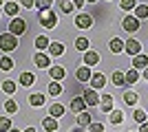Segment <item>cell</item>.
<instances>
[{"instance_id":"cell-4","label":"cell","mask_w":148,"mask_h":132,"mask_svg":"<svg viewBox=\"0 0 148 132\" xmlns=\"http://www.w3.org/2000/svg\"><path fill=\"white\" fill-rule=\"evenodd\" d=\"M124 51H126V53H128V55H139V53H142V42H139V40H128V42L124 44Z\"/></svg>"},{"instance_id":"cell-3","label":"cell","mask_w":148,"mask_h":132,"mask_svg":"<svg viewBox=\"0 0 148 132\" xmlns=\"http://www.w3.org/2000/svg\"><path fill=\"white\" fill-rule=\"evenodd\" d=\"M25 31H27V22H25V20L20 18V16H16V18H11V22H9V33L18 38V35H22V33H25Z\"/></svg>"},{"instance_id":"cell-48","label":"cell","mask_w":148,"mask_h":132,"mask_svg":"<svg viewBox=\"0 0 148 132\" xmlns=\"http://www.w3.org/2000/svg\"><path fill=\"white\" fill-rule=\"evenodd\" d=\"M88 2H95V0H88Z\"/></svg>"},{"instance_id":"cell-34","label":"cell","mask_w":148,"mask_h":132,"mask_svg":"<svg viewBox=\"0 0 148 132\" xmlns=\"http://www.w3.org/2000/svg\"><path fill=\"white\" fill-rule=\"evenodd\" d=\"M11 130V119L9 117H0V132H9Z\"/></svg>"},{"instance_id":"cell-42","label":"cell","mask_w":148,"mask_h":132,"mask_svg":"<svg viewBox=\"0 0 148 132\" xmlns=\"http://www.w3.org/2000/svg\"><path fill=\"white\" fill-rule=\"evenodd\" d=\"M84 2H86V0H73V5H75V7H84Z\"/></svg>"},{"instance_id":"cell-27","label":"cell","mask_w":148,"mask_h":132,"mask_svg":"<svg viewBox=\"0 0 148 132\" xmlns=\"http://www.w3.org/2000/svg\"><path fill=\"white\" fill-rule=\"evenodd\" d=\"M124 121V112L122 110H111V123L113 126H117V123H122Z\"/></svg>"},{"instance_id":"cell-12","label":"cell","mask_w":148,"mask_h":132,"mask_svg":"<svg viewBox=\"0 0 148 132\" xmlns=\"http://www.w3.org/2000/svg\"><path fill=\"white\" fill-rule=\"evenodd\" d=\"M91 68H88V66H80V68L75 70V77H77V82H88V79H91Z\"/></svg>"},{"instance_id":"cell-22","label":"cell","mask_w":148,"mask_h":132,"mask_svg":"<svg viewBox=\"0 0 148 132\" xmlns=\"http://www.w3.org/2000/svg\"><path fill=\"white\" fill-rule=\"evenodd\" d=\"M29 104L33 108H36V106H42V104H44V95L42 93H31L29 95Z\"/></svg>"},{"instance_id":"cell-37","label":"cell","mask_w":148,"mask_h":132,"mask_svg":"<svg viewBox=\"0 0 148 132\" xmlns=\"http://www.w3.org/2000/svg\"><path fill=\"white\" fill-rule=\"evenodd\" d=\"M119 7H122L124 11H128V9H135L137 2H135V0H119Z\"/></svg>"},{"instance_id":"cell-6","label":"cell","mask_w":148,"mask_h":132,"mask_svg":"<svg viewBox=\"0 0 148 132\" xmlns=\"http://www.w3.org/2000/svg\"><path fill=\"white\" fill-rule=\"evenodd\" d=\"M104 86H106L104 73H93V75H91V88H93V90H99V88H104Z\"/></svg>"},{"instance_id":"cell-19","label":"cell","mask_w":148,"mask_h":132,"mask_svg":"<svg viewBox=\"0 0 148 132\" xmlns=\"http://www.w3.org/2000/svg\"><path fill=\"white\" fill-rule=\"evenodd\" d=\"M62 114H64V106H62V104H51V108H49V117L58 119V117H62Z\"/></svg>"},{"instance_id":"cell-47","label":"cell","mask_w":148,"mask_h":132,"mask_svg":"<svg viewBox=\"0 0 148 132\" xmlns=\"http://www.w3.org/2000/svg\"><path fill=\"white\" fill-rule=\"evenodd\" d=\"M2 2H5V0H0V5H2Z\"/></svg>"},{"instance_id":"cell-23","label":"cell","mask_w":148,"mask_h":132,"mask_svg":"<svg viewBox=\"0 0 148 132\" xmlns=\"http://www.w3.org/2000/svg\"><path fill=\"white\" fill-rule=\"evenodd\" d=\"M137 99H139V95H137L135 90H126V93H124V101H126L128 106H135Z\"/></svg>"},{"instance_id":"cell-40","label":"cell","mask_w":148,"mask_h":132,"mask_svg":"<svg viewBox=\"0 0 148 132\" xmlns=\"http://www.w3.org/2000/svg\"><path fill=\"white\" fill-rule=\"evenodd\" d=\"M88 132H104V126H102V123H91V126H88Z\"/></svg>"},{"instance_id":"cell-21","label":"cell","mask_w":148,"mask_h":132,"mask_svg":"<svg viewBox=\"0 0 148 132\" xmlns=\"http://www.w3.org/2000/svg\"><path fill=\"white\" fill-rule=\"evenodd\" d=\"M108 49H111V53H122V51H124V40L113 38L111 44H108Z\"/></svg>"},{"instance_id":"cell-43","label":"cell","mask_w":148,"mask_h":132,"mask_svg":"<svg viewBox=\"0 0 148 132\" xmlns=\"http://www.w3.org/2000/svg\"><path fill=\"white\" fill-rule=\"evenodd\" d=\"M139 132H148V121H146V123H142V128H139Z\"/></svg>"},{"instance_id":"cell-44","label":"cell","mask_w":148,"mask_h":132,"mask_svg":"<svg viewBox=\"0 0 148 132\" xmlns=\"http://www.w3.org/2000/svg\"><path fill=\"white\" fill-rule=\"evenodd\" d=\"M144 77H146V79H148V66H146V68H144Z\"/></svg>"},{"instance_id":"cell-13","label":"cell","mask_w":148,"mask_h":132,"mask_svg":"<svg viewBox=\"0 0 148 132\" xmlns=\"http://www.w3.org/2000/svg\"><path fill=\"white\" fill-rule=\"evenodd\" d=\"M146 66H148V57L144 55V53H139V55H135V57H133V68H135V70L146 68Z\"/></svg>"},{"instance_id":"cell-2","label":"cell","mask_w":148,"mask_h":132,"mask_svg":"<svg viewBox=\"0 0 148 132\" xmlns=\"http://www.w3.org/2000/svg\"><path fill=\"white\" fill-rule=\"evenodd\" d=\"M38 22H40L44 29H53V26L58 24V16L53 13V9H44V11H40V16H38Z\"/></svg>"},{"instance_id":"cell-38","label":"cell","mask_w":148,"mask_h":132,"mask_svg":"<svg viewBox=\"0 0 148 132\" xmlns=\"http://www.w3.org/2000/svg\"><path fill=\"white\" fill-rule=\"evenodd\" d=\"M51 5H53V0H36V7L40 9V11H44V9H51Z\"/></svg>"},{"instance_id":"cell-1","label":"cell","mask_w":148,"mask_h":132,"mask_svg":"<svg viewBox=\"0 0 148 132\" xmlns=\"http://www.w3.org/2000/svg\"><path fill=\"white\" fill-rule=\"evenodd\" d=\"M18 49V38L11 35V33H0V51L5 53H11V51Z\"/></svg>"},{"instance_id":"cell-10","label":"cell","mask_w":148,"mask_h":132,"mask_svg":"<svg viewBox=\"0 0 148 132\" xmlns=\"http://www.w3.org/2000/svg\"><path fill=\"white\" fill-rule=\"evenodd\" d=\"M99 62V55L95 53V51H84V66H95V64Z\"/></svg>"},{"instance_id":"cell-15","label":"cell","mask_w":148,"mask_h":132,"mask_svg":"<svg viewBox=\"0 0 148 132\" xmlns=\"http://www.w3.org/2000/svg\"><path fill=\"white\" fill-rule=\"evenodd\" d=\"M71 110H73V112H84V110H86V104H84V99H82V97H75V99H71Z\"/></svg>"},{"instance_id":"cell-32","label":"cell","mask_w":148,"mask_h":132,"mask_svg":"<svg viewBox=\"0 0 148 132\" xmlns=\"http://www.w3.org/2000/svg\"><path fill=\"white\" fill-rule=\"evenodd\" d=\"M111 82L115 84V86H124V84H126V82H124V73H122V70H115L113 77H111Z\"/></svg>"},{"instance_id":"cell-46","label":"cell","mask_w":148,"mask_h":132,"mask_svg":"<svg viewBox=\"0 0 148 132\" xmlns=\"http://www.w3.org/2000/svg\"><path fill=\"white\" fill-rule=\"evenodd\" d=\"M9 132H20V130H18V128H11V130H9Z\"/></svg>"},{"instance_id":"cell-17","label":"cell","mask_w":148,"mask_h":132,"mask_svg":"<svg viewBox=\"0 0 148 132\" xmlns=\"http://www.w3.org/2000/svg\"><path fill=\"white\" fill-rule=\"evenodd\" d=\"M42 128H44L47 132H56V130H58V119H53V117L42 119Z\"/></svg>"},{"instance_id":"cell-33","label":"cell","mask_w":148,"mask_h":132,"mask_svg":"<svg viewBox=\"0 0 148 132\" xmlns=\"http://www.w3.org/2000/svg\"><path fill=\"white\" fill-rule=\"evenodd\" d=\"M11 68H13L11 57H0V70H11Z\"/></svg>"},{"instance_id":"cell-20","label":"cell","mask_w":148,"mask_h":132,"mask_svg":"<svg viewBox=\"0 0 148 132\" xmlns=\"http://www.w3.org/2000/svg\"><path fill=\"white\" fill-rule=\"evenodd\" d=\"M137 79H139V70L130 68V70H126V73H124V82H126V84H135Z\"/></svg>"},{"instance_id":"cell-35","label":"cell","mask_w":148,"mask_h":132,"mask_svg":"<svg viewBox=\"0 0 148 132\" xmlns=\"http://www.w3.org/2000/svg\"><path fill=\"white\" fill-rule=\"evenodd\" d=\"M75 49L77 51H88V40L86 38H77L75 40Z\"/></svg>"},{"instance_id":"cell-41","label":"cell","mask_w":148,"mask_h":132,"mask_svg":"<svg viewBox=\"0 0 148 132\" xmlns=\"http://www.w3.org/2000/svg\"><path fill=\"white\" fill-rule=\"evenodd\" d=\"M20 5H22V7H27V9H31V7L36 5V0H22Z\"/></svg>"},{"instance_id":"cell-5","label":"cell","mask_w":148,"mask_h":132,"mask_svg":"<svg viewBox=\"0 0 148 132\" xmlns=\"http://www.w3.org/2000/svg\"><path fill=\"white\" fill-rule=\"evenodd\" d=\"M122 26H124V31H130V33H135L137 29H139V20H137L135 16H126V18L122 20Z\"/></svg>"},{"instance_id":"cell-14","label":"cell","mask_w":148,"mask_h":132,"mask_svg":"<svg viewBox=\"0 0 148 132\" xmlns=\"http://www.w3.org/2000/svg\"><path fill=\"white\" fill-rule=\"evenodd\" d=\"M99 108H102V112H111V110H113V97H111V95L99 97Z\"/></svg>"},{"instance_id":"cell-31","label":"cell","mask_w":148,"mask_h":132,"mask_svg":"<svg viewBox=\"0 0 148 132\" xmlns=\"http://www.w3.org/2000/svg\"><path fill=\"white\" fill-rule=\"evenodd\" d=\"M2 93H7V95H13V93H16V82H11V79L2 82Z\"/></svg>"},{"instance_id":"cell-29","label":"cell","mask_w":148,"mask_h":132,"mask_svg":"<svg viewBox=\"0 0 148 132\" xmlns=\"http://www.w3.org/2000/svg\"><path fill=\"white\" fill-rule=\"evenodd\" d=\"M49 38L47 35H38L36 38V49H49Z\"/></svg>"},{"instance_id":"cell-25","label":"cell","mask_w":148,"mask_h":132,"mask_svg":"<svg viewBox=\"0 0 148 132\" xmlns=\"http://www.w3.org/2000/svg\"><path fill=\"white\" fill-rule=\"evenodd\" d=\"M2 108H5V110H7L9 114H16V112L20 110L18 101H13V99H7V101H5V106H2Z\"/></svg>"},{"instance_id":"cell-9","label":"cell","mask_w":148,"mask_h":132,"mask_svg":"<svg viewBox=\"0 0 148 132\" xmlns=\"http://www.w3.org/2000/svg\"><path fill=\"white\" fill-rule=\"evenodd\" d=\"M91 24H93V18L88 13H80L75 18V26H80V29H91Z\"/></svg>"},{"instance_id":"cell-36","label":"cell","mask_w":148,"mask_h":132,"mask_svg":"<svg viewBox=\"0 0 148 132\" xmlns=\"http://www.w3.org/2000/svg\"><path fill=\"white\" fill-rule=\"evenodd\" d=\"M60 5H62V11H64V13H71L75 9L73 0H60Z\"/></svg>"},{"instance_id":"cell-30","label":"cell","mask_w":148,"mask_h":132,"mask_svg":"<svg viewBox=\"0 0 148 132\" xmlns=\"http://www.w3.org/2000/svg\"><path fill=\"white\" fill-rule=\"evenodd\" d=\"M33 82H36V75H31V73H22L20 75V84L22 86H31Z\"/></svg>"},{"instance_id":"cell-7","label":"cell","mask_w":148,"mask_h":132,"mask_svg":"<svg viewBox=\"0 0 148 132\" xmlns=\"http://www.w3.org/2000/svg\"><path fill=\"white\" fill-rule=\"evenodd\" d=\"M82 99H84V104H86V106H97V104H99V95L91 88V90H84Z\"/></svg>"},{"instance_id":"cell-18","label":"cell","mask_w":148,"mask_h":132,"mask_svg":"<svg viewBox=\"0 0 148 132\" xmlns=\"http://www.w3.org/2000/svg\"><path fill=\"white\" fill-rule=\"evenodd\" d=\"M91 123H93V119H91V114H88L86 110L77 114V126L80 128H86V126H91Z\"/></svg>"},{"instance_id":"cell-24","label":"cell","mask_w":148,"mask_h":132,"mask_svg":"<svg viewBox=\"0 0 148 132\" xmlns=\"http://www.w3.org/2000/svg\"><path fill=\"white\" fill-rule=\"evenodd\" d=\"M135 18L137 20H146L148 18V5H137L135 7Z\"/></svg>"},{"instance_id":"cell-16","label":"cell","mask_w":148,"mask_h":132,"mask_svg":"<svg viewBox=\"0 0 148 132\" xmlns=\"http://www.w3.org/2000/svg\"><path fill=\"white\" fill-rule=\"evenodd\" d=\"M62 53H64V46H62L60 42H51L49 44V55L51 57H60Z\"/></svg>"},{"instance_id":"cell-11","label":"cell","mask_w":148,"mask_h":132,"mask_svg":"<svg viewBox=\"0 0 148 132\" xmlns=\"http://www.w3.org/2000/svg\"><path fill=\"white\" fill-rule=\"evenodd\" d=\"M33 62H36V66H40V68H49V66H51V57L44 55V53H36Z\"/></svg>"},{"instance_id":"cell-28","label":"cell","mask_w":148,"mask_h":132,"mask_svg":"<svg viewBox=\"0 0 148 132\" xmlns=\"http://www.w3.org/2000/svg\"><path fill=\"white\" fill-rule=\"evenodd\" d=\"M49 95H51V97H58V95H62L60 82H51V84H49Z\"/></svg>"},{"instance_id":"cell-39","label":"cell","mask_w":148,"mask_h":132,"mask_svg":"<svg viewBox=\"0 0 148 132\" xmlns=\"http://www.w3.org/2000/svg\"><path fill=\"white\" fill-rule=\"evenodd\" d=\"M146 112H144V110H135V121L137 123H146Z\"/></svg>"},{"instance_id":"cell-45","label":"cell","mask_w":148,"mask_h":132,"mask_svg":"<svg viewBox=\"0 0 148 132\" xmlns=\"http://www.w3.org/2000/svg\"><path fill=\"white\" fill-rule=\"evenodd\" d=\"M25 132H36V128H27V130Z\"/></svg>"},{"instance_id":"cell-26","label":"cell","mask_w":148,"mask_h":132,"mask_svg":"<svg viewBox=\"0 0 148 132\" xmlns=\"http://www.w3.org/2000/svg\"><path fill=\"white\" fill-rule=\"evenodd\" d=\"M5 13L11 16V18H16L18 16V2H5Z\"/></svg>"},{"instance_id":"cell-8","label":"cell","mask_w":148,"mask_h":132,"mask_svg":"<svg viewBox=\"0 0 148 132\" xmlns=\"http://www.w3.org/2000/svg\"><path fill=\"white\" fill-rule=\"evenodd\" d=\"M49 75H51V82H60L62 77L66 75V70H64V66H49Z\"/></svg>"}]
</instances>
